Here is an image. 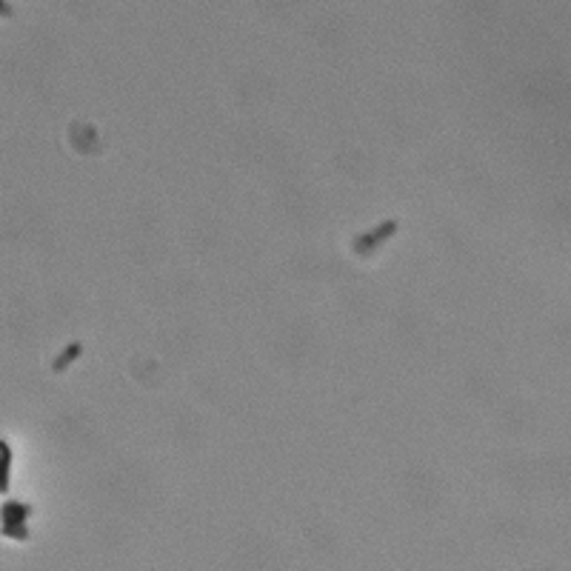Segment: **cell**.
<instances>
[{
  "label": "cell",
  "mask_w": 571,
  "mask_h": 571,
  "mask_svg": "<svg viewBox=\"0 0 571 571\" xmlns=\"http://www.w3.org/2000/svg\"><path fill=\"white\" fill-rule=\"evenodd\" d=\"M26 517H29V505H23V503L3 505V526H23Z\"/></svg>",
  "instance_id": "6da1fadb"
},
{
  "label": "cell",
  "mask_w": 571,
  "mask_h": 571,
  "mask_svg": "<svg viewBox=\"0 0 571 571\" xmlns=\"http://www.w3.org/2000/svg\"><path fill=\"white\" fill-rule=\"evenodd\" d=\"M3 531H6V537H15V540H26L29 537L26 526H3Z\"/></svg>",
  "instance_id": "7a4b0ae2"
}]
</instances>
